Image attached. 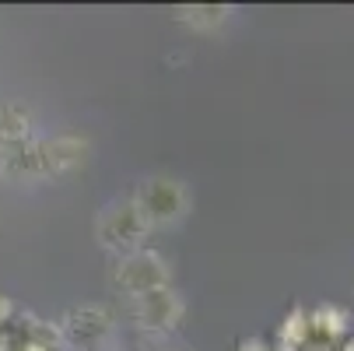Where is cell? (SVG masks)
Instances as JSON below:
<instances>
[{"label":"cell","mask_w":354,"mask_h":351,"mask_svg":"<svg viewBox=\"0 0 354 351\" xmlns=\"http://www.w3.org/2000/svg\"><path fill=\"white\" fill-rule=\"evenodd\" d=\"M133 204L140 208V215L147 218V225H165V222H176L186 215V186L179 179H165V176H155L140 183Z\"/></svg>","instance_id":"obj_1"},{"label":"cell","mask_w":354,"mask_h":351,"mask_svg":"<svg viewBox=\"0 0 354 351\" xmlns=\"http://www.w3.org/2000/svg\"><path fill=\"white\" fill-rule=\"evenodd\" d=\"M151 232L147 218L140 215V208L133 200H120V204L106 208V215L98 218V239H102L109 249H127V253H137V242Z\"/></svg>","instance_id":"obj_2"},{"label":"cell","mask_w":354,"mask_h":351,"mask_svg":"<svg viewBox=\"0 0 354 351\" xmlns=\"http://www.w3.org/2000/svg\"><path fill=\"white\" fill-rule=\"evenodd\" d=\"M116 288L123 295H144L169 285V264L158 253H147V249H137V253H127L116 267Z\"/></svg>","instance_id":"obj_3"},{"label":"cell","mask_w":354,"mask_h":351,"mask_svg":"<svg viewBox=\"0 0 354 351\" xmlns=\"http://www.w3.org/2000/svg\"><path fill=\"white\" fill-rule=\"evenodd\" d=\"M109 334H113V320L102 306H77L60 323V337L81 351H102Z\"/></svg>","instance_id":"obj_4"},{"label":"cell","mask_w":354,"mask_h":351,"mask_svg":"<svg viewBox=\"0 0 354 351\" xmlns=\"http://www.w3.org/2000/svg\"><path fill=\"white\" fill-rule=\"evenodd\" d=\"M133 316H137V323L147 327V330H169V327L179 323V316H183V303H179V295L165 285V288H155V291L137 295Z\"/></svg>","instance_id":"obj_5"},{"label":"cell","mask_w":354,"mask_h":351,"mask_svg":"<svg viewBox=\"0 0 354 351\" xmlns=\"http://www.w3.org/2000/svg\"><path fill=\"white\" fill-rule=\"evenodd\" d=\"M88 159V141L84 137H53V141H39V172L42 176H57Z\"/></svg>","instance_id":"obj_6"},{"label":"cell","mask_w":354,"mask_h":351,"mask_svg":"<svg viewBox=\"0 0 354 351\" xmlns=\"http://www.w3.org/2000/svg\"><path fill=\"white\" fill-rule=\"evenodd\" d=\"M347 323H351L347 309H340V306H319V309L309 313V337H319V341H330L333 344L337 337H344Z\"/></svg>","instance_id":"obj_7"},{"label":"cell","mask_w":354,"mask_h":351,"mask_svg":"<svg viewBox=\"0 0 354 351\" xmlns=\"http://www.w3.org/2000/svg\"><path fill=\"white\" fill-rule=\"evenodd\" d=\"M28 127H32V116L18 102H0V147L28 141Z\"/></svg>","instance_id":"obj_8"},{"label":"cell","mask_w":354,"mask_h":351,"mask_svg":"<svg viewBox=\"0 0 354 351\" xmlns=\"http://www.w3.org/2000/svg\"><path fill=\"white\" fill-rule=\"evenodd\" d=\"M306 341H309V316H306V309H291V316L281 323L277 344H281V351H301Z\"/></svg>","instance_id":"obj_9"},{"label":"cell","mask_w":354,"mask_h":351,"mask_svg":"<svg viewBox=\"0 0 354 351\" xmlns=\"http://www.w3.org/2000/svg\"><path fill=\"white\" fill-rule=\"evenodd\" d=\"M176 18L189 21L193 28H218L228 18V8L221 4H196V8H176Z\"/></svg>","instance_id":"obj_10"},{"label":"cell","mask_w":354,"mask_h":351,"mask_svg":"<svg viewBox=\"0 0 354 351\" xmlns=\"http://www.w3.org/2000/svg\"><path fill=\"white\" fill-rule=\"evenodd\" d=\"M15 313H18V309H15V298H11V295H0V330L15 320Z\"/></svg>","instance_id":"obj_11"},{"label":"cell","mask_w":354,"mask_h":351,"mask_svg":"<svg viewBox=\"0 0 354 351\" xmlns=\"http://www.w3.org/2000/svg\"><path fill=\"white\" fill-rule=\"evenodd\" d=\"M239 351H270L260 337H245V341H239Z\"/></svg>","instance_id":"obj_12"},{"label":"cell","mask_w":354,"mask_h":351,"mask_svg":"<svg viewBox=\"0 0 354 351\" xmlns=\"http://www.w3.org/2000/svg\"><path fill=\"white\" fill-rule=\"evenodd\" d=\"M301 351H333L330 341H319V337H309L306 344H301Z\"/></svg>","instance_id":"obj_13"},{"label":"cell","mask_w":354,"mask_h":351,"mask_svg":"<svg viewBox=\"0 0 354 351\" xmlns=\"http://www.w3.org/2000/svg\"><path fill=\"white\" fill-rule=\"evenodd\" d=\"M21 351H53V348H39V344H25Z\"/></svg>","instance_id":"obj_14"},{"label":"cell","mask_w":354,"mask_h":351,"mask_svg":"<svg viewBox=\"0 0 354 351\" xmlns=\"http://www.w3.org/2000/svg\"><path fill=\"white\" fill-rule=\"evenodd\" d=\"M344 351H354V337H347V344H344Z\"/></svg>","instance_id":"obj_15"},{"label":"cell","mask_w":354,"mask_h":351,"mask_svg":"<svg viewBox=\"0 0 354 351\" xmlns=\"http://www.w3.org/2000/svg\"><path fill=\"white\" fill-rule=\"evenodd\" d=\"M0 172H4V155H0Z\"/></svg>","instance_id":"obj_16"}]
</instances>
